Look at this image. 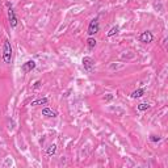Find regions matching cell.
Wrapping results in <instances>:
<instances>
[{"label":"cell","mask_w":168,"mask_h":168,"mask_svg":"<svg viewBox=\"0 0 168 168\" xmlns=\"http://www.w3.org/2000/svg\"><path fill=\"white\" fill-rule=\"evenodd\" d=\"M150 107H151V105H150L148 103H142V104L138 105V110L139 112H146V110L150 109Z\"/></svg>","instance_id":"13"},{"label":"cell","mask_w":168,"mask_h":168,"mask_svg":"<svg viewBox=\"0 0 168 168\" xmlns=\"http://www.w3.org/2000/svg\"><path fill=\"white\" fill-rule=\"evenodd\" d=\"M138 39L141 42H143V43H150V42L154 41V34L150 32V30H146V32H142L139 34Z\"/></svg>","instance_id":"5"},{"label":"cell","mask_w":168,"mask_h":168,"mask_svg":"<svg viewBox=\"0 0 168 168\" xmlns=\"http://www.w3.org/2000/svg\"><path fill=\"white\" fill-rule=\"evenodd\" d=\"M3 60L4 63L9 64L12 62V46L9 39H4V45H3Z\"/></svg>","instance_id":"1"},{"label":"cell","mask_w":168,"mask_h":168,"mask_svg":"<svg viewBox=\"0 0 168 168\" xmlns=\"http://www.w3.org/2000/svg\"><path fill=\"white\" fill-rule=\"evenodd\" d=\"M39 86H41V82H36V84H34V89L39 88Z\"/></svg>","instance_id":"16"},{"label":"cell","mask_w":168,"mask_h":168,"mask_svg":"<svg viewBox=\"0 0 168 168\" xmlns=\"http://www.w3.org/2000/svg\"><path fill=\"white\" fill-rule=\"evenodd\" d=\"M7 7H8V20H9V25H11V28H16L17 23H19L16 12L13 9V7L11 5V3H7Z\"/></svg>","instance_id":"3"},{"label":"cell","mask_w":168,"mask_h":168,"mask_svg":"<svg viewBox=\"0 0 168 168\" xmlns=\"http://www.w3.org/2000/svg\"><path fill=\"white\" fill-rule=\"evenodd\" d=\"M42 116H45V117H47V118H55L57 116H58V113L55 112V110H53V109H50V108H43L42 109Z\"/></svg>","instance_id":"7"},{"label":"cell","mask_w":168,"mask_h":168,"mask_svg":"<svg viewBox=\"0 0 168 168\" xmlns=\"http://www.w3.org/2000/svg\"><path fill=\"white\" fill-rule=\"evenodd\" d=\"M96 45H97L96 38H93V37H88V39H87V46H88V49H95Z\"/></svg>","instance_id":"10"},{"label":"cell","mask_w":168,"mask_h":168,"mask_svg":"<svg viewBox=\"0 0 168 168\" xmlns=\"http://www.w3.org/2000/svg\"><path fill=\"white\" fill-rule=\"evenodd\" d=\"M100 32V23H99V19H93V20H91V23L89 25H88V36L89 37H93L95 34H97Z\"/></svg>","instance_id":"2"},{"label":"cell","mask_w":168,"mask_h":168,"mask_svg":"<svg viewBox=\"0 0 168 168\" xmlns=\"http://www.w3.org/2000/svg\"><path fill=\"white\" fill-rule=\"evenodd\" d=\"M82 63H83L84 70L88 71V72H91L92 70H93V67H95V60H93V58H91V57H84Z\"/></svg>","instance_id":"4"},{"label":"cell","mask_w":168,"mask_h":168,"mask_svg":"<svg viewBox=\"0 0 168 168\" xmlns=\"http://www.w3.org/2000/svg\"><path fill=\"white\" fill-rule=\"evenodd\" d=\"M36 62L34 60H28V62H25V63L21 66V70H23V72H30V71H33L34 68H36Z\"/></svg>","instance_id":"6"},{"label":"cell","mask_w":168,"mask_h":168,"mask_svg":"<svg viewBox=\"0 0 168 168\" xmlns=\"http://www.w3.org/2000/svg\"><path fill=\"white\" fill-rule=\"evenodd\" d=\"M148 138H150V141H151L152 143H158V142H160V141H162V137L156 135V134H151Z\"/></svg>","instance_id":"14"},{"label":"cell","mask_w":168,"mask_h":168,"mask_svg":"<svg viewBox=\"0 0 168 168\" xmlns=\"http://www.w3.org/2000/svg\"><path fill=\"white\" fill-rule=\"evenodd\" d=\"M55 152H57V144H54V143L50 144V146H49V147L46 148V154H47L49 156H53Z\"/></svg>","instance_id":"11"},{"label":"cell","mask_w":168,"mask_h":168,"mask_svg":"<svg viewBox=\"0 0 168 168\" xmlns=\"http://www.w3.org/2000/svg\"><path fill=\"white\" fill-rule=\"evenodd\" d=\"M118 32H120V26H118V25L113 26V28L108 32V37H113V36H116V34H118Z\"/></svg>","instance_id":"12"},{"label":"cell","mask_w":168,"mask_h":168,"mask_svg":"<svg viewBox=\"0 0 168 168\" xmlns=\"http://www.w3.org/2000/svg\"><path fill=\"white\" fill-rule=\"evenodd\" d=\"M49 103V99L47 97H42V99H38V100H34L32 101V107H38V105H47Z\"/></svg>","instance_id":"8"},{"label":"cell","mask_w":168,"mask_h":168,"mask_svg":"<svg viewBox=\"0 0 168 168\" xmlns=\"http://www.w3.org/2000/svg\"><path fill=\"white\" fill-rule=\"evenodd\" d=\"M143 95H144V88H138V89H135L130 96L133 99H139V97H142Z\"/></svg>","instance_id":"9"},{"label":"cell","mask_w":168,"mask_h":168,"mask_svg":"<svg viewBox=\"0 0 168 168\" xmlns=\"http://www.w3.org/2000/svg\"><path fill=\"white\" fill-rule=\"evenodd\" d=\"M113 99H114V96H113V95H110V93H108V95H105V96H104V100H105V101H112Z\"/></svg>","instance_id":"15"}]
</instances>
